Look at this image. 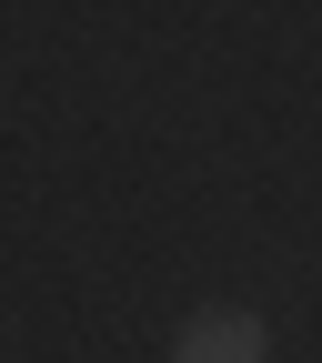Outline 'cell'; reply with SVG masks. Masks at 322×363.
Segmentation results:
<instances>
[{
    "instance_id": "cell-1",
    "label": "cell",
    "mask_w": 322,
    "mask_h": 363,
    "mask_svg": "<svg viewBox=\"0 0 322 363\" xmlns=\"http://www.w3.org/2000/svg\"><path fill=\"white\" fill-rule=\"evenodd\" d=\"M171 363H272V333H262V313L212 303V313H192L171 333Z\"/></svg>"
}]
</instances>
